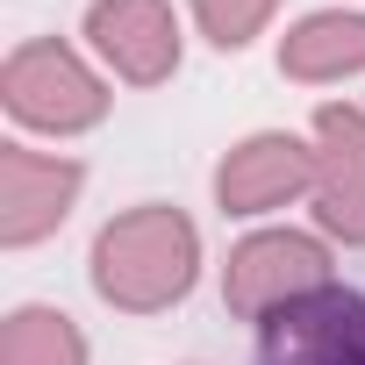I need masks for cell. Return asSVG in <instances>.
<instances>
[{"instance_id": "cell-3", "label": "cell", "mask_w": 365, "mask_h": 365, "mask_svg": "<svg viewBox=\"0 0 365 365\" xmlns=\"http://www.w3.org/2000/svg\"><path fill=\"white\" fill-rule=\"evenodd\" d=\"M329 287V244L308 237V230H258L244 244H230V265H222V301L251 322L279 315L287 301Z\"/></svg>"}, {"instance_id": "cell-8", "label": "cell", "mask_w": 365, "mask_h": 365, "mask_svg": "<svg viewBox=\"0 0 365 365\" xmlns=\"http://www.w3.org/2000/svg\"><path fill=\"white\" fill-rule=\"evenodd\" d=\"M315 222L336 244H365V108L322 101L315 108Z\"/></svg>"}, {"instance_id": "cell-2", "label": "cell", "mask_w": 365, "mask_h": 365, "mask_svg": "<svg viewBox=\"0 0 365 365\" xmlns=\"http://www.w3.org/2000/svg\"><path fill=\"white\" fill-rule=\"evenodd\" d=\"M0 101L22 129H43V136H79V129H101L108 122V79L58 36H36V43H15L8 65H0Z\"/></svg>"}, {"instance_id": "cell-1", "label": "cell", "mask_w": 365, "mask_h": 365, "mask_svg": "<svg viewBox=\"0 0 365 365\" xmlns=\"http://www.w3.org/2000/svg\"><path fill=\"white\" fill-rule=\"evenodd\" d=\"M93 294L122 315H158L172 301H187L194 279H201V230L165 208V201H143V208H122L101 222L93 237Z\"/></svg>"}, {"instance_id": "cell-11", "label": "cell", "mask_w": 365, "mask_h": 365, "mask_svg": "<svg viewBox=\"0 0 365 365\" xmlns=\"http://www.w3.org/2000/svg\"><path fill=\"white\" fill-rule=\"evenodd\" d=\"M272 8H279V0H194V22H201V36L215 51H244L272 22Z\"/></svg>"}, {"instance_id": "cell-10", "label": "cell", "mask_w": 365, "mask_h": 365, "mask_svg": "<svg viewBox=\"0 0 365 365\" xmlns=\"http://www.w3.org/2000/svg\"><path fill=\"white\" fill-rule=\"evenodd\" d=\"M0 365H86V336L65 308H15L0 322Z\"/></svg>"}, {"instance_id": "cell-5", "label": "cell", "mask_w": 365, "mask_h": 365, "mask_svg": "<svg viewBox=\"0 0 365 365\" xmlns=\"http://www.w3.org/2000/svg\"><path fill=\"white\" fill-rule=\"evenodd\" d=\"M315 187V143L294 129H251L215 165V208L222 215H272Z\"/></svg>"}, {"instance_id": "cell-4", "label": "cell", "mask_w": 365, "mask_h": 365, "mask_svg": "<svg viewBox=\"0 0 365 365\" xmlns=\"http://www.w3.org/2000/svg\"><path fill=\"white\" fill-rule=\"evenodd\" d=\"M258 365H365V301L351 287H315L258 322Z\"/></svg>"}, {"instance_id": "cell-6", "label": "cell", "mask_w": 365, "mask_h": 365, "mask_svg": "<svg viewBox=\"0 0 365 365\" xmlns=\"http://www.w3.org/2000/svg\"><path fill=\"white\" fill-rule=\"evenodd\" d=\"M86 187V165L79 158H51L29 143H0V244L29 251L43 237H58V222L72 215Z\"/></svg>"}, {"instance_id": "cell-7", "label": "cell", "mask_w": 365, "mask_h": 365, "mask_svg": "<svg viewBox=\"0 0 365 365\" xmlns=\"http://www.w3.org/2000/svg\"><path fill=\"white\" fill-rule=\"evenodd\" d=\"M86 43L129 86H165L179 72V51H187L172 0H93L86 8Z\"/></svg>"}, {"instance_id": "cell-9", "label": "cell", "mask_w": 365, "mask_h": 365, "mask_svg": "<svg viewBox=\"0 0 365 365\" xmlns=\"http://www.w3.org/2000/svg\"><path fill=\"white\" fill-rule=\"evenodd\" d=\"M279 72L301 79V86H329V79L365 72V15H351V8L301 15V22L279 36Z\"/></svg>"}]
</instances>
